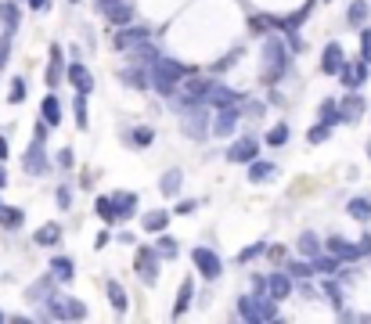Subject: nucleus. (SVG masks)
<instances>
[{
  "instance_id": "f257e3e1",
  "label": "nucleus",
  "mask_w": 371,
  "mask_h": 324,
  "mask_svg": "<svg viewBox=\"0 0 371 324\" xmlns=\"http://www.w3.org/2000/svg\"><path fill=\"white\" fill-rule=\"evenodd\" d=\"M184 76H191V69L188 65H181V61H173V58H155L152 61V76H148V83H155V90L159 94H177V87L184 83Z\"/></svg>"
},
{
  "instance_id": "f03ea898",
  "label": "nucleus",
  "mask_w": 371,
  "mask_h": 324,
  "mask_svg": "<svg viewBox=\"0 0 371 324\" xmlns=\"http://www.w3.org/2000/svg\"><path fill=\"white\" fill-rule=\"evenodd\" d=\"M285 69H288V51H285V43L281 40H267L263 43V79H278V76H285Z\"/></svg>"
},
{
  "instance_id": "7ed1b4c3",
  "label": "nucleus",
  "mask_w": 371,
  "mask_h": 324,
  "mask_svg": "<svg viewBox=\"0 0 371 324\" xmlns=\"http://www.w3.org/2000/svg\"><path fill=\"white\" fill-rule=\"evenodd\" d=\"M191 263H195V270L202 274L205 281H213V278H220V270H223V263H220V256H217L213 249H205V245H195V252H191Z\"/></svg>"
},
{
  "instance_id": "20e7f679",
  "label": "nucleus",
  "mask_w": 371,
  "mask_h": 324,
  "mask_svg": "<svg viewBox=\"0 0 371 324\" xmlns=\"http://www.w3.org/2000/svg\"><path fill=\"white\" fill-rule=\"evenodd\" d=\"M47 314H51V317H66V321H83L87 306L79 299H47Z\"/></svg>"
},
{
  "instance_id": "39448f33",
  "label": "nucleus",
  "mask_w": 371,
  "mask_h": 324,
  "mask_svg": "<svg viewBox=\"0 0 371 324\" xmlns=\"http://www.w3.org/2000/svg\"><path fill=\"white\" fill-rule=\"evenodd\" d=\"M228 159L238 162V166H249L252 159H260V141H256V137H238L228 148Z\"/></svg>"
},
{
  "instance_id": "423d86ee",
  "label": "nucleus",
  "mask_w": 371,
  "mask_h": 324,
  "mask_svg": "<svg viewBox=\"0 0 371 324\" xmlns=\"http://www.w3.org/2000/svg\"><path fill=\"white\" fill-rule=\"evenodd\" d=\"M368 61L361 58V61H343V69H339V79H343V87H350V90H357V87H364L368 83Z\"/></svg>"
},
{
  "instance_id": "0eeeda50",
  "label": "nucleus",
  "mask_w": 371,
  "mask_h": 324,
  "mask_svg": "<svg viewBox=\"0 0 371 324\" xmlns=\"http://www.w3.org/2000/svg\"><path fill=\"white\" fill-rule=\"evenodd\" d=\"M364 108H368L364 97H361V94H350V97H343V101L335 105V123H353V119H361Z\"/></svg>"
},
{
  "instance_id": "6e6552de",
  "label": "nucleus",
  "mask_w": 371,
  "mask_h": 324,
  "mask_svg": "<svg viewBox=\"0 0 371 324\" xmlns=\"http://www.w3.org/2000/svg\"><path fill=\"white\" fill-rule=\"evenodd\" d=\"M101 4V11L108 14V22H116V26H130L137 14H134V8L126 4V0H98Z\"/></svg>"
},
{
  "instance_id": "1a4fd4ad",
  "label": "nucleus",
  "mask_w": 371,
  "mask_h": 324,
  "mask_svg": "<svg viewBox=\"0 0 371 324\" xmlns=\"http://www.w3.org/2000/svg\"><path fill=\"white\" fill-rule=\"evenodd\" d=\"M238 101H241V94L231 90V87L209 83V90H205V105H213V108H231V105H238Z\"/></svg>"
},
{
  "instance_id": "9d476101",
  "label": "nucleus",
  "mask_w": 371,
  "mask_h": 324,
  "mask_svg": "<svg viewBox=\"0 0 371 324\" xmlns=\"http://www.w3.org/2000/svg\"><path fill=\"white\" fill-rule=\"evenodd\" d=\"M22 166H26V173H33V176L47 173V166H51V162H47V155H43V141H33V144H29Z\"/></svg>"
},
{
  "instance_id": "9b49d317",
  "label": "nucleus",
  "mask_w": 371,
  "mask_h": 324,
  "mask_svg": "<svg viewBox=\"0 0 371 324\" xmlns=\"http://www.w3.org/2000/svg\"><path fill=\"white\" fill-rule=\"evenodd\" d=\"M43 79H47V87H51V90L61 83V79H66V58H61V47H58V43L51 47V61H47Z\"/></svg>"
},
{
  "instance_id": "f8f14e48",
  "label": "nucleus",
  "mask_w": 371,
  "mask_h": 324,
  "mask_svg": "<svg viewBox=\"0 0 371 324\" xmlns=\"http://www.w3.org/2000/svg\"><path fill=\"white\" fill-rule=\"evenodd\" d=\"M328 252H332L335 259H350V263L364 256V252H361V245H353V241H346L343 234H332V238H328Z\"/></svg>"
},
{
  "instance_id": "ddd939ff",
  "label": "nucleus",
  "mask_w": 371,
  "mask_h": 324,
  "mask_svg": "<svg viewBox=\"0 0 371 324\" xmlns=\"http://www.w3.org/2000/svg\"><path fill=\"white\" fill-rule=\"evenodd\" d=\"M343 61H346L343 43H328V47H325V54H321V72H325V76H339Z\"/></svg>"
},
{
  "instance_id": "4468645a",
  "label": "nucleus",
  "mask_w": 371,
  "mask_h": 324,
  "mask_svg": "<svg viewBox=\"0 0 371 324\" xmlns=\"http://www.w3.org/2000/svg\"><path fill=\"white\" fill-rule=\"evenodd\" d=\"M148 37H152V32L144 29V26H130V29H123L119 37H116V47H119V51H130V47H144V43H148Z\"/></svg>"
},
{
  "instance_id": "2eb2a0df",
  "label": "nucleus",
  "mask_w": 371,
  "mask_h": 324,
  "mask_svg": "<svg viewBox=\"0 0 371 324\" xmlns=\"http://www.w3.org/2000/svg\"><path fill=\"white\" fill-rule=\"evenodd\" d=\"M66 79H69V83H72L79 94H90V90H94V76H90L87 65H79V61L66 69Z\"/></svg>"
},
{
  "instance_id": "dca6fc26",
  "label": "nucleus",
  "mask_w": 371,
  "mask_h": 324,
  "mask_svg": "<svg viewBox=\"0 0 371 324\" xmlns=\"http://www.w3.org/2000/svg\"><path fill=\"white\" fill-rule=\"evenodd\" d=\"M234 126H238V105L220 108L217 119H213V134H217V137H228V134H234Z\"/></svg>"
},
{
  "instance_id": "f3484780",
  "label": "nucleus",
  "mask_w": 371,
  "mask_h": 324,
  "mask_svg": "<svg viewBox=\"0 0 371 324\" xmlns=\"http://www.w3.org/2000/svg\"><path fill=\"white\" fill-rule=\"evenodd\" d=\"M184 134L188 137H195V141H202L209 130H205V108H195V112H188L184 116Z\"/></svg>"
},
{
  "instance_id": "a211bd4d",
  "label": "nucleus",
  "mask_w": 371,
  "mask_h": 324,
  "mask_svg": "<svg viewBox=\"0 0 371 324\" xmlns=\"http://www.w3.org/2000/svg\"><path fill=\"white\" fill-rule=\"evenodd\" d=\"M40 116H43L47 126H58L61 123V101H58L54 94H47L43 101H40Z\"/></svg>"
},
{
  "instance_id": "6ab92c4d",
  "label": "nucleus",
  "mask_w": 371,
  "mask_h": 324,
  "mask_svg": "<svg viewBox=\"0 0 371 324\" xmlns=\"http://www.w3.org/2000/svg\"><path fill=\"white\" fill-rule=\"evenodd\" d=\"M267 292H270V299H285L288 292H292V278L288 274H270V281H267Z\"/></svg>"
},
{
  "instance_id": "aec40b11",
  "label": "nucleus",
  "mask_w": 371,
  "mask_h": 324,
  "mask_svg": "<svg viewBox=\"0 0 371 324\" xmlns=\"http://www.w3.org/2000/svg\"><path fill=\"white\" fill-rule=\"evenodd\" d=\"M137 267H141V274H144V281H155V274H159V263H155V252L152 249H141L137 252Z\"/></svg>"
},
{
  "instance_id": "412c9836",
  "label": "nucleus",
  "mask_w": 371,
  "mask_h": 324,
  "mask_svg": "<svg viewBox=\"0 0 371 324\" xmlns=\"http://www.w3.org/2000/svg\"><path fill=\"white\" fill-rule=\"evenodd\" d=\"M166 223H170V213H166V209H152V213L141 220V227H144V231H152V234L166 231Z\"/></svg>"
},
{
  "instance_id": "4be33fe9",
  "label": "nucleus",
  "mask_w": 371,
  "mask_h": 324,
  "mask_svg": "<svg viewBox=\"0 0 371 324\" xmlns=\"http://www.w3.org/2000/svg\"><path fill=\"white\" fill-rule=\"evenodd\" d=\"M51 274H54L58 281H72V278H76L72 259H69V256H54V259H51Z\"/></svg>"
},
{
  "instance_id": "5701e85b",
  "label": "nucleus",
  "mask_w": 371,
  "mask_h": 324,
  "mask_svg": "<svg viewBox=\"0 0 371 324\" xmlns=\"http://www.w3.org/2000/svg\"><path fill=\"white\" fill-rule=\"evenodd\" d=\"M191 288H195V281H184L181 285V292H177V303H173V317H184L188 314V306H191Z\"/></svg>"
},
{
  "instance_id": "b1692460",
  "label": "nucleus",
  "mask_w": 371,
  "mask_h": 324,
  "mask_svg": "<svg viewBox=\"0 0 371 324\" xmlns=\"http://www.w3.org/2000/svg\"><path fill=\"white\" fill-rule=\"evenodd\" d=\"M346 213H350L353 220H361V223H368V220H371V199H350V205H346Z\"/></svg>"
},
{
  "instance_id": "393cba45",
  "label": "nucleus",
  "mask_w": 371,
  "mask_h": 324,
  "mask_svg": "<svg viewBox=\"0 0 371 324\" xmlns=\"http://www.w3.org/2000/svg\"><path fill=\"white\" fill-rule=\"evenodd\" d=\"M105 292H108V303L116 306L119 314H126V292H123V285L119 281H105Z\"/></svg>"
},
{
  "instance_id": "a878e982",
  "label": "nucleus",
  "mask_w": 371,
  "mask_h": 324,
  "mask_svg": "<svg viewBox=\"0 0 371 324\" xmlns=\"http://www.w3.org/2000/svg\"><path fill=\"white\" fill-rule=\"evenodd\" d=\"M181 181H184V173L181 170H170V173H163V181H159V191H163V194H177V191H181Z\"/></svg>"
},
{
  "instance_id": "bb28decb",
  "label": "nucleus",
  "mask_w": 371,
  "mask_h": 324,
  "mask_svg": "<svg viewBox=\"0 0 371 324\" xmlns=\"http://www.w3.org/2000/svg\"><path fill=\"white\" fill-rule=\"evenodd\" d=\"M267 176H274V162H260V159H252L249 162V181H267Z\"/></svg>"
},
{
  "instance_id": "cd10ccee",
  "label": "nucleus",
  "mask_w": 371,
  "mask_h": 324,
  "mask_svg": "<svg viewBox=\"0 0 371 324\" xmlns=\"http://www.w3.org/2000/svg\"><path fill=\"white\" fill-rule=\"evenodd\" d=\"M58 238H61V227H58V223H43L33 241H37V245H54Z\"/></svg>"
},
{
  "instance_id": "c85d7f7f",
  "label": "nucleus",
  "mask_w": 371,
  "mask_h": 324,
  "mask_svg": "<svg viewBox=\"0 0 371 324\" xmlns=\"http://www.w3.org/2000/svg\"><path fill=\"white\" fill-rule=\"evenodd\" d=\"M22 220H26L22 209H14V205H0V223H4V227H11V231H14V227H22Z\"/></svg>"
},
{
  "instance_id": "c756f323",
  "label": "nucleus",
  "mask_w": 371,
  "mask_h": 324,
  "mask_svg": "<svg viewBox=\"0 0 371 324\" xmlns=\"http://www.w3.org/2000/svg\"><path fill=\"white\" fill-rule=\"evenodd\" d=\"M238 314H241V321H249V324H260V310H256V299H252V296L238 299Z\"/></svg>"
},
{
  "instance_id": "7c9ffc66",
  "label": "nucleus",
  "mask_w": 371,
  "mask_h": 324,
  "mask_svg": "<svg viewBox=\"0 0 371 324\" xmlns=\"http://www.w3.org/2000/svg\"><path fill=\"white\" fill-rule=\"evenodd\" d=\"M346 22H350V26H364V22H368V0H353Z\"/></svg>"
},
{
  "instance_id": "2f4dec72",
  "label": "nucleus",
  "mask_w": 371,
  "mask_h": 324,
  "mask_svg": "<svg viewBox=\"0 0 371 324\" xmlns=\"http://www.w3.org/2000/svg\"><path fill=\"white\" fill-rule=\"evenodd\" d=\"M94 209H98V216H101L105 223H116V220H119V216H116V202L105 199V194H101L98 202H94Z\"/></svg>"
},
{
  "instance_id": "473e14b6",
  "label": "nucleus",
  "mask_w": 371,
  "mask_h": 324,
  "mask_svg": "<svg viewBox=\"0 0 371 324\" xmlns=\"http://www.w3.org/2000/svg\"><path fill=\"white\" fill-rule=\"evenodd\" d=\"M299 252H303L306 259H317V252H321V241H317V234L306 231V234L299 238Z\"/></svg>"
},
{
  "instance_id": "72a5a7b5",
  "label": "nucleus",
  "mask_w": 371,
  "mask_h": 324,
  "mask_svg": "<svg viewBox=\"0 0 371 324\" xmlns=\"http://www.w3.org/2000/svg\"><path fill=\"white\" fill-rule=\"evenodd\" d=\"M112 202H116V216L126 220L134 213V205H137V194H119V199H112Z\"/></svg>"
},
{
  "instance_id": "f704fd0d",
  "label": "nucleus",
  "mask_w": 371,
  "mask_h": 324,
  "mask_svg": "<svg viewBox=\"0 0 371 324\" xmlns=\"http://www.w3.org/2000/svg\"><path fill=\"white\" fill-rule=\"evenodd\" d=\"M256 310H260V321H274L278 317V299H256Z\"/></svg>"
},
{
  "instance_id": "c9c22d12",
  "label": "nucleus",
  "mask_w": 371,
  "mask_h": 324,
  "mask_svg": "<svg viewBox=\"0 0 371 324\" xmlns=\"http://www.w3.org/2000/svg\"><path fill=\"white\" fill-rule=\"evenodd\" d=\"M72 112H76V123H79V130H83V126H87V94H79V90H76Z\"/></svg>"
},
{
  "instance_id": "e433bc0d",
  "label": "nucleus",
  "mask_w": 371,
  "mask_h": 324,
  "mask_svg": "<svg viewBox=\"0 0 371 324\" xmlns=\"http://www.w3.org/2000/svg\"><path fill=\"white\" fill-rule=\"evenodd\" d=\"M155 256H166V259H173V256H177V241H173L170 234H163V238L155 241Z\"/></svg>"
},
{
  "instance_id": "4c0bfd02",
  "label": "nucleus",
  "mask_w": 371,
  "mask_h": 324,
  "mask_svg": "<svg viewBox=\"0 0 371 324\" xmlns=\"http://www.w3.org/2000/svg\"><path fill=\"white\" fill-rule=\"evenodd\" d=\"M328 134H332V126H328V123H317V126L306 130V141H310V144H321V141H328Z\"/></svg>"
},
{
  "instance_id": "58836bf2",
  "label": "nucleus",
  "mask_w": 371,
  "mask_h": 324,
  "mask_svg": "<svg viewBox=\"0 0 371 324\" xmlns=\"http://www.w3.org/2000/svg\"><path fill=\"white\" fill-rule=\"evenodd\" d=\"M123 79H126L130 87H148V72H144V69H126Z\"/></svg>"
},
{
  "instance_id": "ea45409f",
  "label": "nucleus",
  "mask_w": 371,
  "mask_h": 324,
  "mask_svg": "<svg viewBox=\"0 0 371 324\" xmlns=\"http://www.w3.org/2000/svg\"><path fill=\"white\" fill-rule=\"evenodd\" d=\"M285 141H288V126H285V123L270 126V134H267V144H274V148H278V144H285Z\"/></svg>"
},
{
  "instance_id": "a19ab883",
  "label": "nucleus",
  "mask_w": 371,
  "mask_h": 324,
  "mask_svg": "<svg viewBox=\"0 0 371 324\" xmlns=\"http://www.w3.org/2000/svg\"><path fill=\"white\" fill-rule=\"evenodd\" d=\"M267 252V245H263V241H256V245H249V249H241V263H249V259H256V256H263Z\"/></svg>"
},
{
  "instance_id": "79ce46f5",
  "label": "nucleus",
  "mask_w": 371,
  "mask_h": 324,
  "mask_svg": "<svg viewBox=\"0 0 371 324\" xmlns=\"http://www.w3.org/2000/svg\"><path fill=\"white\" fill-rule=\"evenodd\" d=\"M26 101V79H14L11 83V105H22Z\"/></svg>"
},
{
  "instance_id": "37998d69",
  "label": "nucleus",
  "mask_w": 371,
  "mask_h": 324,
  "mask_svg": "<svg viewBox=\"0 0 371 324\" xmlns=\"http://www.w3.org/2000/svg\"><path fill=\"white\" fill-rule=\"evenodd\" d=\"M361 54H364V61L371 65V29H361Z\"/></svg>"
},
{
  "instance_id": "c03bdc74",
  "label": "nucleus",
  "mask_w": 371,
  "mask_h": 324,
  "mask_svg": "<svg viewBox=\"0 0 371 324\" xmlns=\"http://www.w3.org/2000/svg\"><path fill=\"white\" fill-rule=\"evenodd\" d=\"M325 288H328V299H332V306H335V310H343V292L335 288V281H328Z\"/></svg>"
},
{
  "instance_id": "a18cd8bd",
  "label": "nucleus",
  "mask_w": 371,
  "mask_h": 324,
  "mask_svg": "<svg viewBox=\"0 0 371 324\" xmlns=\"http://www.w3.org/2000/svg\"><path fill=\"white\" fill-rule=\"evenodd\" d=\"M321 123H335V101H325V105H321Z\"/></svg>"
},
{
  "instance_id": "49530a36",
  "label": "nucleus",
  "mask_w": 371,
  "mask_h": 324,
  "mask_svg": "<svg viewBox=\"0 0 371 324\" xmlns=\"http://www.w3.org/2000/svg\"><path fill=\"white\" fill-rule=\"evenodd\" d=\"M288 274L292 278H310V263H288Z\"/></svg>"
},
{
  "instance_id": "de8ad7c7",
  "label": "nucleus",
  "mask_w": 371,
  "mask_h": 324,
  "mask_svg": "<svg viewBox=\"0 0 371 324\" xmlns=\"http://www.w3.org/2000/svg\"><path fill=\"white\" fill-rule=\"evenodd\" d=\"M130 141H134V144H141V148H144V144H152V130H148V126H141V130H137V134H134Z\"/></svg>"
},
{
  "instance_id": "09e8293b",
  "label": "nucleus",
  "mask_w": 371,
  "mask_h": 324,
  "mask_svg": "<svg viewBox=\"0 0 371 324\" xmlns=\"http://www.w3.org/2000/svg\"><path fill=\"white\" fill-rule=\"evenodd\" d=\"M58 205H61V209H69V205H72V194H69V188H58Z\"/></svg>"
},
{
  "instance_id": "8fccbe9b",
  "label": "nucleus",
  "mask_w": 371,
  "mask_h": 324,
  "mask_svg": "<svg viewBox=\"0 0 371 324\" xmlns=\"http://www.w3.org/2000/svg\"><path fill=\"white\" fill-rule=\"evenodd\" d=\"M58 166H66V170L72 166V152H69V148H61V152H58Z\"/></svg>"
},
{
  "instance_id": "3c124183",
  "label": "nucleus",
  "mask_w": 371,
  "mask_h": 324,
  "mask_svg": "<svg viewBox=\"0 0 371 324\" xmlns=\"http://www.w3.org/2000/svg\"><path fill=\"white\" fill-rule=\"evenodd\" d=\"M314 267H317V270H325V274H328V270H335V256H332V259H317Z\"/></svg>"
},
{
  "instance_id": "603ef678",
  "label": "nucleus",
  "mask_w": 371,
  "mask_h": 324,
  "mask_svg": "<svg viewBox=\"0 0 371 324\" xmlns=\"http://www.w3.org/2000/svg\"><path fill=\"white\" fill-rule=\"evenodd\" d=\"M357 245H361V252H364V256H371V234H364V238L357 241Z\"/></svg>"
},
{
  "instance_id": "864d4df0",
  "label": "nucleus",
  "mask_w": 371,
  "mask_h": 324,
  "mask_svg": "<svg viewBox=\"0 0 371 324\" xmlns=\"http://www.w3.org/2000/svg\"><path fill=\"white\" fill-rule=\"evenodd\" d=\"M8 159V141H4V134H0V162Z\"/></svg>"
},
{
  "instance_id": "5fc2aeb1",
  "label": "nucleus",
  "mask_w": 371,
  "mask_h": 324,
  "mask_svg": "<svg viewBox=\"0 0 371 324\" xmlns=\"http://www.w3.org/2000/svg\"><path fill=\"white\" fill-rule=\"evenodd\" d=\"M29 8H33V11H40V8H47V0H29Z\"/></svg>"
},
{
  "instance_id": "6e6d98bb",
  "label": "nucleus",
  "mask_w": 371,
  "mask_h": 324,
  "mask_svg": "<svg viewBox=\"0 0 371 324\" xmlns=\"http://www.w3.org/2000/svg\"><path fill=\"white\" fill-rule=\"evenodd\" d=\"M4 184H8V170H4V166H0V188H4Z\"/></svg>"
},
{
  "instance_id": "4d7b16f0",
  "label": "nucleus",
  "mask_w": 371,
  "mask_h": 324,
  "mask_svg": "<svg viewBox=\"0 0 371 324\" xmlns=\"http://www.w3.org/2000/svg\"><path fill=\"white\" fill-rule=\"evenodd\" d=\"M368 155H371V144H368Z\"/></svg>"
},
{
  "instance_id": "13d9d810",
  "label": "nucleus",
  "mask_w": 371,
  "mask_h": 324,
  "mask_svg": "<svg viewBox=\"0 0 371 324\" xmlns=\"http://www.w3.org/2000/svg\"><path fill=\"white\" fill-rule=\"evenodd\" d=\"M0 321H4V314H0Z\"/></svg>"
},
{
  "instance_id": "bf43d9fd",
  "label": "nucleus",
  "mask_w": 371,
  "mask_h": 324,
  "mask_svg": "<svg viewBox=\"0 0 371 324\" xmlns=\"http://www.w3.org/2000/svg\"><path fill=\"white\" fill-rule=\"evenodd\" d=\"M72 4H76V0H72Z\"/></svg>"
}]
</instances>
